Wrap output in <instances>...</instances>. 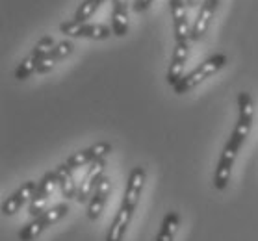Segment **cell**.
<instances>
[{
    "label": "cell",
    "mask_w": 258,
    "mask_h": 241,
    "mask_svg": "<svg viewBox=\"0 0 258 241\" xmlns=\"http://www.w3.org/2000/svg\"><path fill=\"white\" fill-rule=\"evenodd\" d=\"M225 65H227V56H225V54H214L212 58L203 61L199 67H195L191 72H188V74L182 76L180 82L173 88L175 89V93L176 95L189 93V91H191L194 88H197L201 82H205L206 78H210L212 74H216L217 71H221Z\"/></svg>",
    "instance_id": "cell-1"
},
{
    "label": "cell",
    "mask_w": 258,
    "mask_h": 241,
    "mask_svg": "<svg viewBox=\"0 0 258 241\" xmlns=\"http://www.w3.org/2000/svg\"><path fill=\"white\" fill-rule=\"evenodd\" d=\"M67 212H69V204H67V202H59V204L52 206L50 210H45L41 215L34 217L26 226L21 228V232H19V239L34 241L35 237L41 234V232H45L48 226H52V224H56L58 221H61V219L67 215Z\"/></svg>",
    "instance_id": "cell-2"
},
{
    "label": "cell",
    "mask_w": 258,
    "mask_h": 241,
    "mask_svg": "<svg viewBox=\"0 0 258 241\" xmlns=\"http://www.w3.org/2000/svg\"><path fill=\"white\" fill-rule=\"evenodd\" d=\"M241 145L234 139L227 141L223 152L219 156V162H217L216 173H214V188L217 191H223L230 182V173H232V167H234V162L238 158V152H240Z\"/></svg>",
    "instance_id": "cell-3"
},
{
    "label": "cell",
    "mask_w": 258,
    "mask_h": 241,
    "mask_svg": "<svg viewBox=\"0 0 258 241\" xmlns=\"http://www.w3.org/2000/svg\"><path fill=\"white\" fill-rule=\"evenodd\" d=\"M56 188H59L58 175H56V171H50V173H47V175L41 178V182L37 184V189H35L34 197L30 200L28 213L32 215V219L37 217V215H41V213L47 210V202H48V199H50V195L56 191Z\"/></svg>",
    "instance_id": "cell-4"
},
{
    "label": "cell",
    "mask_w": 258,
    "mask_h": 241,
    "mask_svg": "<svg viewBox=\"0 0 258 241\" xmlns=\"http://www.w3.org/2000/svg\"><path fill=\"white\" fill-rule=\"evenodd\" d=\"M238 110H240V115H238V123H236L234 130L230 134V139H234L240 145H243L245 139L249 137V132H251V126H252V115H254L251 95L249 93L238 95Z\"/></svg>",
    "instance_id": "cell-5"
},
{
    "label": "cell",
    "mask_w": 258,
    "mask_h": 241,
    "mask_svg": "<svg viewBox=\"0 0 258 241\" xmlns=\"http://www.w3.org/2000/svg\"><path fill=\"white\" fill-rule=\"evenodd\" d=\"M59 30H61V34L69 37H88V39H97V41L108 39L113 34V30H110V26H106V24H86L78 23L75 19L61 23Z\"/></svg>",
    "instance_id": "cell-6"
},
{
    "label": "cell",
    "mask_w": 258,
    "mask_h": 241,
    "mask_svg": "<svg viewBox=\"0 0 258 241\" xmlns=\"http://www.w3.org/2000/svg\"><path fill=\"white\" fill-rule=\"evenodd\" d=\"M112 152V145L106 141H99L91 145V147L84 148V150H78V152L71 154L69 158L65 159L63 164L69 167L71 171L80 169V167H86V165H91L99 159H106V156Z\"/></svg>",
    "instance_id": "cell-7"
},
{
    "label": "cell",
    "mask_w": 258,
    "mask_h": 241,
    "mask_svg": "<svg viewBox=\"0 0 258 241\" xmlns=\"http://www.w3.org/2000/svg\"><path fill=\"white\" fill-rule=\"evenodd\" d=\"M147 180V173L143 167H134L128 175V182H126V189L123 195V202L121 206L128 208V210H136V206L140 202V197L143 193Z\"/></svg>",
    "instance_id": "cell-8"
},
{
    "label": "cell",
    "mask_w": 258,
    "mask_h": 241,
    "mask_svg": "<svg viewBox=\"0 0 258 241\" xmlns=\"http://www.w3.org/2000/svg\"><path fill=\"white\" fill-rule=\"evenodd\" d=\"M104 167H106V159H99V162H95V164L89 165L88 173L84 175L82 182L78 186V195H77V200L80 204L84 202H89L91 199V195H93L95 188L99 186L100 178L104 177Z\"/></svg>",
    "instance_id": "cell-9"
},
{
    "label": "cell",
    "mask_w": 258,
    "mask_h": 241,
    "mask_svg": "<svg viewBox=\"0 0 258 241\" xmlns=\"http://www.w3.org/2000/svg\"><path fill=\"white\" fill-rule=\"evenodd\" d=\"M186 2L184 0H169V12L173 17V28H175L176 43H188L191 39V28L186 15Z\"/></svg>",
    "instance_id": "cell-10"
},
{
    "label": "cell",
    "mask_w": 258,
    "mask_h": 241,
    "mask_svg": "<svg viewBox=\"0 0 258 241\" xmlns=\"http://www.w3.org/2000/svg\"><path fill=\"white\" fill-rule=\"evenodd\" d=\"M35 189H37L35 182H32V180L24 182L17 191H13V193L2 202V213H4V215H15L28 200H32Z\"/></svg>",
    "instance_id": "cell-11"
},
{
    "label": "cell",
    "mask_w": 258,
    "mask_h": 241,
    "mask_svg": "<svg viewBox=\"0 0 258 241\" xmlns=\"http://www.w3.org/2000/svg\"><path fill=\"white\" fill-rule=\"evenodd\" d=\"M110 191H112V182H110V178L108 177H102L100 178L99 186L95 188L93 195H91V199L88 202V219L89 221H97L100 217V213L104 210L106 206V200L110 197Z\"/></svg>",
    "instance_id": "cell-12"
},
{
    "label": "cell",
    "mask_w": 258,
    "mask_h": 241,
    "mask_svg": "<svg viewBox=\"0 0 258 241\" xmlns=\"http://www.w3.org/2000/svg\"><path fill=\"white\" fill-rule=\"evenodd\" d=\"M189 47L188 43H176L175 50H173V58H171L169 69H167V84L175 88L184 76V65L188 61Z\"/></svg>",
    "instance_id": "cell-13"
},
{
    "label": "cell",
    "mask_w": 258,
    "mask_h": 241,
    "mask_svg": "<svg viewBox=\"0 0 258 241\" xmlns=\"http://www.w3.org/2000/svg\"><path fill=\"white\" fill-rule=\"evenodd\" d=\"M216 8H217V0H205V2L201 4L199 15H197L194 26H191V39H194V41H199L201 37L206 34V30L210 28V23H212V19H214Z\"/></svg>",
    "instance_id": "cell-14"
},
{
    "label": "cell",
    "mask_w": 258,
    "mask_h": 241,
    "mask_svg": "<svg viewBox=\"0 0 258 241\" xmlns=\"http://www.w3.org/2000/svg\"><path fill=\"white\" fill-rule=\"evenodd\" d=\"M132 215H134V210H128V208L121 206L119 212L115 213V217H113L108 232H106V241H123L124 234L128 230L130 221H132Z\"/></svg>",
    "instance_id": "cell-15"
},
{
    "label": "cell",
    "mask_w": 258,
    "mask_h": 241,
    "mask_svg": "<svg viewBox=\"0 0 258 241\" xmlns=\"http://www.w3.org/2000/svg\"><path fill=\"white\" fill-rule=\"evenodd\" d=\"M54 171H56V175H58V182H59V189H61V195H63L65 199H77L78 184L75 182L73 171H71L65 164L58 165Z\"/></svg>",
    "instance_id": "cell-16"
},
{
    "label": "cell",
    "mask_w": 258,
    "mask_h": 241,
    "mask_svg": "<svg viewBox=\"0 0 258 241\" xmlns=\"http://www.w3.org/2000/svg\"><path fill=\"white\" fill-rule=\"evenodd\" d=\"M178 224H180V217L176 212H169L162 221V226H160V232L156 235L154 241H175L176 230H178Z\"/></svg>",
    "instance_id": "cell-17"
},
{
    "label": "cell",
    "mask_w": 258,
    "mask_h": 241,
    "mask_svg": "<svg viewBox=\"0 0 258 241\" xmlns=\"http://www.w3.org/2000/svg\"><path fill=\"white\" fill-rule=\"evenodd\" d=\"M112 30L113 36L124 37L128 34V10L113 8L112 10Z\"/></svg>",
    "instance_id": "cell-18"
},
{
    "label": "cell",
    "mask_w": 258,
    "mask_h": 241,
    "mask_svg": "<svg viewBox=\"0 0 258 241\" xmlns=\"http://www.w3.org/2000/svg\"><path fill=\"white\" fill-rule=\"evenodd\" d=\"M56 47V43H54V39L50 36H45V37H41L39 41L35 43V47H34V50H32V56H34L37 61L39 59H43L45 56H48L50 54V50Z\"/></svg>",
    "instance_id": "cell-19"
},
{
    "label": "cell",
    "mask_w": 258,
    "mask_h": 241,
    "mask_svg": "<svg viewBox=\"0 0 258 241\" xmlns=\"http://www.w3.org/2000/svg\"><path fill=\"white\" fill-rule=\"evenodd\" d=\"M35 67H37V59L30 54V56H26V58L19 63L17 71H15V78H17V80H26L32 72H35Z\"/></svg>",
    "instance_id": "cell-20"
},
{
    "label": "cell",
    "mask_w": 258,
    "mask_h": 241,
    "mask_svg": "<svg viewBox=\"0 0 258 241\" xmlns=\"http://www.w3.org/2000/svg\"><path fill=\"white\" fill-rule=\"evenodd\" d=\"M97 8H99V4H97L95 0H84L82 4L78 6L77 13H75V21H78V23H86V21L97 12Z\"/></svg>",
    "instance_id": "cell-21"
},
{
    "label": "cell",
    "mask_w": 258,
    "mask_h": 241,
    "mask_svg": "<svg viewBox=\"0 0 258 241\" xmlns=\"http://www.w3.org/2000/svg\"><path fill=\"white\" fill-rule=\"evenodd\" d=\"M73 48H75V47H73V43L65 39V41L58 43V45H56V47L50 50V54H48V56H50L52 59H56V61H59V59L67 58V56L73 52Z\"/></svg>",
    "instance_id": "cell-22"
},
{
    "label": "cell",
    "mask_w": 258,
    "mask_h": 241,
    "mask_svg": "<svg viewBox=\"0 0 258 241\" xmlns=\"http://www.w3.org/2000/svg\"><path fill=\"white\" fill-rule=\"evenodd\" d=\"M58 63L56 59H52L50 56H45L43 59L37 61V67H35V72H39V74H45V72H50L54 69V65Z\"/></svg>",
    "instance_id": "cell-23"
},
{
    "label": "cell",
    "mask_w": 258,
    "mask_h": 241,
    "mask_svg": "<svg viewBox=\"0 0 258 241\" xmlns=\"http://www.w3.org/2000/svg\"><path fill=\"white\" fill-rule=\"evenodd\" d=\"M153 4H154V0H134L132 10H134L136 13H141V12H147Z\"/></svg>",
    "instance_id": "cell-24"
},
{
    "label": "cell",
    "mask_w": 258,
    "mask_h": 241,
    "mask_svg": "<svg viewBox=\"0 0 258 241\" xmlns=\"http://www.w3.org/2000/svg\"><path fill=\"white\" fill-rule=\"evenodd\" d=\"M113 8H121V10H128V0H113Z\"/></svg>",
    "instance_id": "cell-25"
},
{
    "label": "cell",
    "mask_w": 258,
    "mask_h": 241,
    "mask_svg": "<svg viewBox=\"0 0 258 241\" xmlns=\"http://www.w3.org/2000/svg\"><path fill=\"white\" fill-rule=\"evenodd\" d=\"M199 2H201V0H186V6H188V8H197V6H199Z\"/></svg>",
    "instance_id": "cell-26"
},
{
    "label": "cell",
    "mask_w": 258,
    "mask_h": 241,
    "mask_svg": "<svg viewBox=\"0 0 258 241\" xmlns=\"http://www.w3.org/2000/svg\"><path fill=\"white\" fill-rule=\"evenodd\" d=\"M95 2H97V4H99V6H100V4H102V2H104V0H95Z\"/></svg>",
    "instance_id": "cell-27"
}]
</instances>
